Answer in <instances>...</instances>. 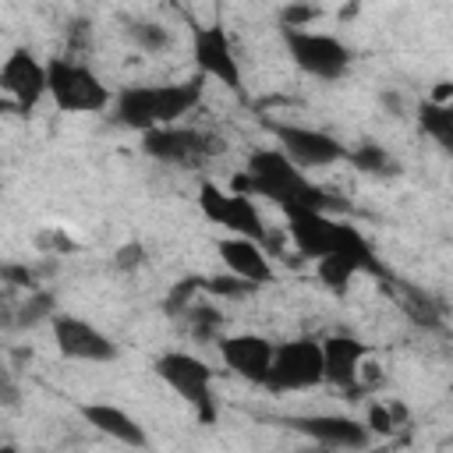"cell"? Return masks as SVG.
Instances as JSON below:
<instances>
[{"instance_id":"17","label":"cell","mask_w":453,"mask_h":453,"mask_svg":"<svg viewBox=\"0 0 453 453\" xmlns=\"http://www.w3.org/2000/svg\"><path fill=\"white\" fill-rule=\"evenodd\" d=\"M368 361V343L350 333H333L322 340V382L354 393Z\"/></svg>"},{"instance_id":"6","label":"cell","mask_w":453,"mask_h":453,"mask_svg":"<svg viewBox=\"0 0 453 453\" xmlns=\"http://www.w3.org/2000/svg\"><path fill=\"white\" fill-rule=\"evenodd\" d=\"M280 35H283V50H287L290 64L315 81H343L354 67V50L340 35L319 32L311 25L308 28H283L280 25Z\"/></svg>"},{"instance_id":"10","label":"cell","mask_w":453,"mask_h":453,"mask_svg":"<svg viewBox=\"0 0 453 453\" xmlns=\"http://www.w3.org/2000/svg\"><path fill=\"white\" fill-rule=\"evenodd\" d=\"M273 138H276V149L304 173L311 170H326V166H336L347 159V145L322 131V127H311V124H294V120H276L269 124Z\"/></svg>"},{"instance_id":"13","label":"cell","mask_w":453,"mask_h":453,"mask_svg":"<svg viewBox=\"0 0 453 453\" xmlns=\"http://www.w3.org/2000/svg\"><path fill=\"white\" fill-rule=\"evenodd\" d=\"M283 425L294 428L297 435L311 439L315 446L340 449V453L368 449L372 439H375L361 418H350V414H329V411H319V414H297V418H287Z\"/></svg>"},{"instance_id":"26","label":"cell","mask_w":453,"mask_h":453,"mask_svg":"<svg viewBox=\"0 0 453 453\" xmlns=\"http://www.w3.org/2000/svg\"><path fill=\"white\" fill-rule=\"evenodd\" d=\"M198 294H202V280H198V276L180 280V283H177V287L166 294V311L184 315V311H188V304H191V301H198Z\"/></svg>"},{"instance_id":"21","label":"cell","mask_w":453,"mask_h":453,"mask_svg":"<svg viewBox=\"0 0 453 453\" xmlns=\"http://www.w3.org/2000/svg\"><path fill=\"white\" fill-rule=\"evenodd\" d=\"M315 276H319V283H322L326 290L347 294L350 283H354L357 276H368V273H365V265H361L357 258H350V255H326V258L315 262Z\"/></svg>"},{"instance_id":"16","label":"cell","mask_w":453,"mask_h":453,"mask_svg":"<svg viewBox=\"0 0 453 453\" xmlns=\"http://www.w3.org/2000/svg\"><path fill=\"white\" fill-rule=\"evenodd\" d=\"M216 255L223 262V273L265 290L273 280H276V265L265 251L262 241H251V237H237V234H226L216 241Z\"/></svg>"},{"instance_id":"4","label":"cell","mask_w":453,"mask_h":453,"mask_svg":"<svg viewBox=\"0 0 453 453\" xmlns=\"http://www.w3.org/2000/svg\"><path fill=\"white\" fill-rule=\"evenodd\" d=\"M152 375L191 407V414L202 425H216L219 418V403H216V372L205 357L191 354V350H163L152 361Z\"/></svg>"},{"instance_id":"28","label":"cell","mask_w":453,"mask_h":453,"mask_svg":"<svg viewBox=\"0 0 453 453\" xmlns=\"http://www.w3.org/2000/svg\"><path fill=\"white\" fill-rule=\"evenodd\" d=\"M21 403V389H18V379L0 368V407H18Z\"/></svg>"},{"instance_id":"18","label":"cell","mask_w":453,"mask_h":453,"mask_svg":"<svg viewBox=\"0 0 453 453\" xmlns=\"http://www.w3.org/2000/svg\"><path fill=\"white\" fill-rule=\"evenodd\" d=\"M81 411V421L99 432L103 439L117 442V446H127V449H145L149 446V432L145 425L120 403H110V400H88L78 407Z\"/></svg>"},{"instance_id":"8","label":"cell","mask_w":453,"mask_h":453,"mask_svg":"<svg viewBox=\"0 0 453 453\" xmlns=\"http://www.w3.org/2000/svg\"><path fill=\"white\" fill-rule=\"evenodd\" d=\"M191 60L202 78L219 81L234 96H244V71H241L234 39L223 21H205L191 28Z\"/></svg>"},{"instance_id":"22","label":"cell","mask_w":453,"mask_h":453,"mask_svg":"<svg viewBox=\"0 0 453 453\" xmlns=\"http://www.w3.org/2000/svg\"><path fill=\"white\" fill-rule=\"evenodd\" d=\"M53 311H57V297H53V290H46V287H32L28 297L18 301V304L11 308V326H14V329H32V326H39V322H50Z\"/></svg>"},{"instance_id":"7","label":"cell","mask_w":453,"mask_h":453,"mask_svg":"<svg viewBox=\"0 0 453 453\" xmlns=\"http://www.w3.org/2000/svg\"><path fill=\"white\" fill-rule=\"evenodd\" d=\"M198 212L226 230V234H237V237H251V241H269V226H265V216L258 209V202L248 195V191H237V188H223L216 180H202L198 184Z\"/></svg>"},{"instance_id":"24","label":"cell","mask_w":453,"mask_h":453,"mask_svg":"<svg viewBox=\"0 0 453 453\" xmlns=\"http://www.w3.org/2000/svg\"><path fill=\"white\" fill-rule=\"evenodd\" d=\"M184 319H188L191 336H198V340H219V333H223V315H219L212 304L191 301L188 311H184Z\"/></svg>"},{"instance_id":"23","label":"cell","mask_w":453,"mask_h":453,"mask_svg":"<svg viewBox=\"0 0 453 453\" xmlns=\"http://www.w3.org/2000/svg\"><path fill=\"white\" fill-rule=\"evenodd\" d=\"M127 39H131V46L142 50L145 57H159V53H166V50L173 46V32H170L163 21H156V18H138V21H131V25H127Z\"/></svg>"},{"instance_id":"5","label":"cell","mask_w":453,"mask_h":453,"mask_svg":"<svg viewBox=\"0 0 453 453\" xmlns=\"http://www.w3.org/2000/svg\"><path fill=\"white\" fill-rule=\"evenodd\" d=\"M46 96L64 113H106L113 103V88L99 78V71L74 57L46 60Z\"/></svg>"},{"instance_id":"12","label":"cell","mask_w":453,"mask_h":453,"mask_svg":"<svg viewBox=\"0 0 453 453\" xmlns=\"http://www.w3.org/2000/svg\"><path fill=\"white\" fill-rule=\"evenodd\" d=\"M50 333H53L57 354L67 361H78V365H110L120 354V347L96 322L71 315V311H53Z\"/></svg>"},{"instance_id":"3","label":"cell","mask_w":453,"mask_h":453,"mask_svg":"<svg viewBox=\"0 0 453 453\" xmlns=\"http://www.w3.org/2000/svg\"><path fill=\"white\" fill-rule=\"evenodd\" d=\"M280 212L287 219V237H290L294 251L304 255L308 262H319L326 255H350L365 265L368 276H382V262H379L375 248L354 223L340 219L336 212L311 209V205H290Z\"/></svg>"},{"instance_id":"29","label":"cell","mask_w":453,"mask_h":453,"mask_svg":"<svg viewBox=\"0 0 453 453\" xmlns=\"http://www.w3.org/2000/svg\"><path fill=\"white\" fill-rule=\"evenodd\" d=\"M386 103H389L393 117H403V99H400V96H393V92H389V96H386Z\"/></svg>"},{"instance_id":"14","label":"cell","mask_w":453,"mask_h":453,"mask_svg":"<svg viewBox=\"0 0 453 453\" xmlns=\"http://www.w3.org/2000/svg\"><path fill=\"white\" fill-rule=\"evenodd\" d=\"M0 92L18 113L35 110L46 99V60L32 46H14L0 64Z\"/></svg>"},{"instance_id":"19","label":"cell","mask_w":453,"mask_h":453,"mask_svg":"<svg viewBox=\"0 0 453 453\" xmlns=\"http://www.w3.org/2000/svg\"><path fill=\"white\" fill-rule=\"evenodd\" d=\"M343 163H350L357 173L379 177V180H389V177H400V173H403V163H400L382 142H372V138L357 142L354 149L347 145V159H343Z\"/></svg>"},{"instance_id":"20","label":"cell","mask_w":453,"mask_h":453,"mask_svg":"<svg viewBox=\"0 0 453 453\" xmlns=\"http://www.w3.org/2000/svg\"><path fill=\"white\" fill-rule=\"evenodd\" d=\"M414 120H418V131L425 138H432L442 152H453V103L449 99H425L418 110H414Z\"/></svg>"},{"instance_id":"27","label":"cell","mask_w":453,"mask_h":453,"mask_svg":"<svg viewBox=\"0 0 453 453\" xmlns=\"http://www.w3.org/2000/svg\"><path fill=\"white\" fill-rule=\"evenodd\" d=\"M142 265H145V244L127 241V244H120V248L113 251V269H117V273H134V269H142Z\"/></svg>"},{"instance_id":"15","label":"cell","mask_w":453,"mask_h":453,"mask_svg":"<svg viewBox=\"0 0 453 453\" xmlns=\"http://www.w3.org/2000/svg\"><path fill=\"white\" fill-rule=\"evenodd\" d=\"M219 347V361L226 365V372L248 386H262L269 375V361H273V340L262 333H219L216 340Z\"/></svg>"},{"instance_id":"1","label":"cell","mask_w":453,"mask_h":453,"mask_svg":"<svg viewBox=\"0 0 453 453\" xmlns=\"http://www.w3.org/2000/svg\"><path fill=\"white\" fill-rule=\"evenodd\" d=\"M237 191H248L251 198L273 202L276 209H290V205H311V209H326L336 212L343 209V202L329 191H322L304 170H297L276 145L265 149H251L241 173L234 177Z\"/></svg>"},{"instance_id":"9","label":"cell","mask_w":453,"mask_h":453,"mask_svg":"<svg viewBox=\"0 0 453 453\" xmlns=\"http://www.w3.org/2000/svg\"><path fill=\"white\" fill-rule=\"evenodd\" d=\"M142 152L163 166H202L219 152V138L212 131L188 127L180 120V124L142 131Z\"/></svg>"},{"instance_id":"25","label":"cell","mask_w":453,"mask_h":453,"mask_svg":"<svg viewBox=\"0 0 453 453\" xmlns=\"http://www.w3.org/2000/svg\"><path fill=\"white\" fill-rule=\"evenodd\" d=\"M202 294L209 297H226V301H241V297H251L258 294V287L230 276V273H219V276H202Z\"/></svg>"},{"instance_id":"2","label":"cell","mask_w":453,"mask_h":453,"mask_svg":"<svg viewBox=\"0 0 453 453\" xmlns=\"http://www.w3.org/2000/svg\"><path fill=\"white\" fill-rule=\"evenodd\" d=\"M205 96V78L195 71L180 81H134L113 92V117L131 131H152L166 124H180L188 113L198 110Z\"/></svg>"},{"instance_id":"11","label":"cell","mask_w":453,"mask_h":453,"mask_svg":"<svg viewBox=\"0 0 453 453\" xmlns=\"http://www.w3.org/2000/svg\"><path fill=\"white\" fill-rule=\"evenodd\" d=\"M262 386L269 393H304L322 386V343L311 336H297L273 347L269 375Z\"/></svg>"}]
</instances>
